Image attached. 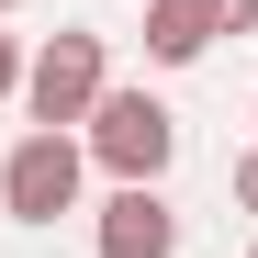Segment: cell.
I'll return each mask as SVG.
<instances>
[{
  "mask_svg": "<svg viewBox=\"0 0 258 258\" xmlns=\"http://www.w3.org/2000/svg\"><path fill=\"white\" fill-rule=\"evenodd\" d=\"M79 157L90 168H112V191L123 180H168V157H180V112H168L157 90H101L90 101V123H79Z\"/></svg>",
  "mask_w": 258,
  "mask_h": 258,
  "instance_id": "obj_1",
  "label": "cell"
},
{
  "mask_svg": "<svg viewBox=\"0 0 258 258\" xmlns=\"http://www.w3.org/2000/svg\"><path fill=\"white\" fill-rule=\"evenodd\" d=\"M101 90H112V56H101V34H90V23H68V34H45V45L23 56V112L45 123V135L90 123Z\"/></svg>",
  "mask_w": 258,
  "mask_h": 258,
  "instance_id": "obj_2",
  "label": "cell"
},
{
  "mask_svg": "<svg viewBox=\"0 0 258 258\" xmlns=\"http://www.w3.org/2000/svg\"><path fill=\"white\" fill-rule=\"evenodd\" d=\"M79 180H90V157H79V135H34L0 157V213L12 225H56V213H79Z\"/></svg>",
  "mask_w": 258,
  "mask_h": 258,
  "instance_id": "obj_3",
  "label": "cell"
},
{
  "mask_svg": "<svg viewBox=\"0 0 258 258\" xmlns=\"http://www.w3.org/2000/svg\"><path fill=\"white\" fill-rule=\"evenodd\" d=\"M90 236H101V258H180V213H168L146 180H123V191L101 202V225H90Z\"/></svg>",
  "mask_w": 258,
  "mask_h": 258,
  "instance_id": "obj_4",
  "label": "cell"
},
{
  "mask_svg": "<svg viewBox=\"0 0 258 258\" xmlns=\"http://www.w3.org/2000/svg\"><path fill=\"white\" fill-rule=\"evenodd\" d=\"M213 45V0H146V56L157 68H191Z\"/></svg>",
  "mask_w": 258,
  "mask_h": 258,
  "instance_id": "obj_5",
  "label": "cell"
},
{
  "mask_svg": "<svg viewBox=\"0 0 258 258\" xmlns=\"http://www.w3.org/2000/svg\"><path fill=\"white\" fill-rule=\"evenodd\" d=\"M213 34H258V0H213Z\"/></svg>",
  "mask_w": 258,
  "mask_h": 258,
  "instance_id": "obj_6",
  "label": "cell"
},
{
  "mask_svg": "<svg viewBox=\"0 0 258 258\" xmlns=\"http://www.w3.org/2000/svg\"><path fill=\"white\" fill-rule=\"evenodd\" d=\"M12 90H23V45L0 34V101H12Z\"/></svg>",
  "mask_w": 258,
  "mask_h": 258,
  "instance_id": "obj_7",
  "label": "cell"
},
{
  "mask_svg": "<svg viewBox=\"0 0 258 258\" xmlns=\"http://www.w3.org/2000/svg\"><path fill=\"white\" fill-rule=\"evenodd\" d=\"M236 202H247V213H258V146H247V157H236Z\"/></svg>",
  "mask_w": 258,
  "mask_h": 258,
  "instance_id": "obj_8",
  "label": "cell"
},
{
  "mask_svg": "<svg viewBox=\"0 0 258 258\" xmlns=\"http://www.w3.org/2000/svg\"><path fill=\"white\" fill-rule=\"evenodd\" d=\"M12 12H23V0H0V23H12Z\"/></svg>",
  "mask_w": 258,
  "mask_h": 258,
  "instance_id": "obj_9",
  "label": "cell"
},
{
  "mask_svg": "<svg viewBox=\"0 0 258 258\" xmlns=\"http://www.w3.org/2000/svg\"><path fill=\"white\" fill-rule=\"evenodd\" d=\"M247 258H258V247H247Z\"/></svg>",
  "mask_w": 258,
  "mask_h": 258,
  "instance_id": "obj_10",
  "label": "cell"
}]
</instances>
